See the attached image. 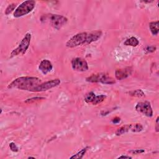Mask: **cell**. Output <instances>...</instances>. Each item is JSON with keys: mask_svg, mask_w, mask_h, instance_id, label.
Instances as JSON below:
<instances>
[{"mask_svg": "<svg viewBox=\"0 0 159 159\" xmlns=\"http://www.w3.org/2000/svg\"><path fill=\"white\" fill-rule=\"evenodd\" d=\"M41 83V80L37 77H22L18 78L8 85V88H17L21 90L34 92V89Z\"/></svg>", "mask_w": 159, "mask_h": 159, "instance_id": "obj_1", "label": "cell"}, {"mask_svg": "<svg viewBox=\"0 0 159 159\" xmlns=\"http://www.w3.org/2000/svg\"><path fill=\"white\" fill-rule=\"evenodd\" d=\"M40 19L42 22H49L52 27L57 30H60L68 21V19L63 16L52 14L43 16Z\"/></svg>", "mask_w": 159, "mask_h": 159, "instance_id": "obj_2", "label": "cell"}, {"mask_svg": "<svg viewBox=\"0 0 159 159\" xmlns=\"http://www.w3.org/2000/svg\"><path fill=\"white\" fill-rule=\"evenodd\" d=\"M31 40V34L28 33L25 35L24 38L21 40L18 47L14 49L10 54V58H13L19 55H24L28 49Z\"/></svg>", "mask_w": 159, "mask_h": 159, "instance_id": "obj_3", "label": "cell"}, {"mask_svg": "<svg viewBox=\"0 0 159 159\" xmlns=\"http://www.w3.org/2000/svg\"><path fill=\"white\" fill-rule=\"evenodd\" d=\"M35 6V1L31 0V1H26L21 3L19 6L15 9L14 13V17L20 18L30 13L34 9Z\"/></svg>", "mask_w": 159, "mask_h": 159, "instance_id": "obj_4", "label": "cell"}, {"mask_svg": "<svg viewBox=\"0 0 159 159\" xmlns=\"http://www.w3.org/2000/svg\"><path fill=\"white\" fill-rule=\"evenodd\" d=\"M86 81L90 83H102L106 84H112L116 83L113 78L104 73L92 74L91 76L86 78Z\"/></svg>", "mask_w": 159, "mask_h": 159, "instance_id": "obj_5", "label": "cell"}, {"mask_svg": "<svg viewBox=\"0 0 159 159\" xmlns=\"http://www.w3.org/2000/svg\"><path fill=\"white\" fill-rule=\"evenodd\" d=\"M87 40L88 33L87 32L78 33L67 42L66 46L69 48H73L79 45H87Z\"/></svg>", "mask_w": 159, "mask_h": 159, "instance_id": "obj_6", "label": "cell"}, {"mask_svg": "<svg viewBox=\"0 0 159 159\" xmlns=\"http://www.w3.org/2000/svg\"><path fill=\"white\" fill-rule=\"evenodd\" d=\"M71 63L73 70L77 72H86L88 70L87 62L82 58L77 57L73 59Z\"/></svg>", "mask_w": 159, "mask_h": 159, "instance_id": "obj_7", "label": "cell"}, {"mask_svg": "<svg viewBox=\"0 0 159 159\" xmlns=\"http://www.w3.org/2000/svg\"><path fill=\"white\" fill-rule=\"evenodd\" d=\"M136 110L144 114L147 117L151 118L153 116V111L150 103L149 102H147V101L139 102L136 106Z\"/></svg>", "mask_w": 159, "mask_h": 159, "instance_id": "obj_8", "label": "cell"}, {"mask_svg": "<svg viewBox=\"0 0 159 159\" xmlns=\"http://www.w3.org/2000/svg\"><path fill=\"white\" fill-rule=\"evenodd\" d=\"M60 83V80L59 79H54L43 83H40L39 86H38L34 89L33 92H45L51 88L57 87L58 85H59Z\"/></svg>", "mask_w": 159, "mask_h": 159, "instance_id": "obj_9", "label": "cell"}, {"mask_svg": "<svg viewBox=\"0 0 159 159\" xmlns=\"http://www.w3.org/2000/svg\"><path fill=\"white\" fill-rule=\"evenodd\" d=\"M132 72V68L131 67H126L124 68L116 70L115 72V77L118 80L126 79L129 77Z\"/></svg>", "mask_w": 159, "mask_h": 159, "instance_id": "obj_10", "label": "cell"}, {"mask_svg": "<svg viewBox=\"0 0 159 159\" xmlns=\"http://www.w3.org/2000/svg\"><path fill=\"white\" fill-rule=\"evenodd\" d=\"M39 69L42 72L44 75H47V73L50 72L53 69V65L51 62L48 60H43L39 66Z\"/></svg>", "mask_w": 159, "mask_h": 159, "instance_id": "obj_11", "label": "cell"}, {"mask_svg": "<svg viewBox=\"0 0 159 159\" xmlns=\"http://www.w3.org/2000/svg\"><path fill=\"white\" fill-rule=\"evenodd\" d=\"M103 33L102 31H95L88 33L87 44H89L93 42L97 41L102 36Z\"/></svg>", "mask_w": 159, "mask_h": 159, "instance_id": "obj_12", "label": "cell"}, {"mask_svg": "<svg viewBox=\"0 0 159 159\" xmlns=\"http://www.w3.org/2000/svg\"><path fill=\"white\" fill-rule=\"evenodd\" d=\"M149 28L152 34L153 35H157L159 32V22L158 21L151 22L149 23Z\"/></svg>", "mask_w": 159, "mask_h": 159, "instance_id": "obj_13", "label": "cell"}, {"mask_svg": "<svg viewBox=\"0 0 159 159\" xmlns=\"http://www.w3.org/2000/svg\"><path fill=\"white\" fill-rule=\"evenodd\" d=\"M139 41L135 37H131V38L127 39L124 42V45L127 46H132V47H136L139 45Z\"/></svg>", "mask_w": 159, "mask_h": 159, "instance_id": "obj_14", "label": "cell"}, {"mask_svg": "<svg viewBox=\"0 0 159 159\" xmlns=\"http://www.w3.org/2000/svg\"><path fill=\"white\" fill-rule=\"evenodd\" d=\"M131 127V124L123 126L122 127H121V128H119V129H117V131H116L115 132V134L117 136L123 135V134L126 133V132H128L130 130Z\"/></svg>", "mask_w": 159, "mask_h": 159, "instance_id": "obj_15", "label": "cell"}, {"mask_svg": "<svg viewBox=\"0 0 159 159\" xmlns=\"http://www.w3.org/2000/svg\"><path fill=\"white\" fill-rule=\"evenodd\" d=\"M128 94L131 97H134L137 98H142L145 97V93L141 89H137L136 90H133L128 93Z\"/></svg>", "mask_w": 159, "mask_h": 159, "instance_id": "obj_16", "label": "cell"}, {"mask_svg": "<svg viewBox=\"0 0 159 159\" xmlns=\"http://www.w3.org/2000/svg\"><path fill=\"white\" fill-rule=\"evenodd\" d=\"M88 149V147H85L81 150L80 152H77L75 155H74L70 157V158H77V159H80L83 157V156L85 154L87 150Z\"/></svg>", "mask_w": 159, "mask_h": 159, "instance_id": "obj_17", "label": "cell"}, {"mask_svg": "<svg viewBox=\"0 0 159 159\" xmlns=\"http://www.w3.org/2000/svg\"><path fill=\"white\" fill-rule=\"evenodd\" d=\"M106 98V96L104 94H101L99 95V96H96L93 100V102H92V104L93 105H97L101 103H102Z\"/></svg>", "mask_w": 159, "mask_h": 159, "instance_id": "obj_18", "label": "cell"}, {"mask_svg": "<svg viewBox=\"0 0 159 159\" xmlns=\"http://www.w3.org/2000/svg\"><path fill=\"white\" fill-rule=\"evenodd\" d=\"M95 97H96V95H95V94L93 92H89L85 95L84 101H85V102L87 103H92Z\"/></svg>", "mask_w": 159, "mask_h": 159, "instance_id": "obj_19", "label": "cell"}, {"mask_svg": "<svg viewBox=\"0 0 159 159\" xmlns=\"http://www.w3.org/2000/svg\"><path fill=\"white\" fill-rule=\"evenodd\" d=\"M130 130L134 132H140L143 130V126L141 124H131Z\"/></svg>", "mask_w": 159, "mask_h": 159, "instance_id": "obj_20", "label": "cell"}, {"mask_svg": "<svg viewBox=\"0 0 159 159\" xmlns=\"http://www.w3.org/2000/svg\"><path fill=\"white\" fill-rule=\"evenodd\" d=\"M43 99H45V98L44 97H33V98L26 99L24 102V103L26 104H32V103H34L35 102H39V101L43 100Z\"/></svg>", "mask_w": 159, "mask_h": 159, "instance_id": "obj_21", "label": "cell"}, {"mask_svg": "<svg viewBox=\"0 0 159 159\" xmlns=\"http://www.w3.org/2000/svg\"><path fill=\"white\" fill-rule=\"evenodd\" d=\"M16 7V4L14 3H11L9 5H8V6L6 8V10H5V14L6 15H8L9 14L11 13H12L13 11L14 10V9Z\"/></svg>", "mask_w": 159, "mask_h": 159, "instance_id": "obj_22", "label": "cell"}, {"mask_svg": "<svg viewBox=\"0 0 159 159\" xmlns=\"http://www.w3.org/2000/svg\"><path fill=\"white\" fill-rule=\"evenodd\" d=\"M146 54H149V53H152L156 50V47L154 46H147L146 48L144 49Z\"/></svg>", "mask_w": 159, "mask_h": 159, "instance_id": "obj_23", "label": "cell"}, {"mask_svg": "<svg viewBox=\"0 0 159 159\" xmlns=\"http://www.w3.org/2000/svg\"><path fill=\"white\" fill-rule=\"evenodd\" d=\"M9 147H10V149L11 151L14 152H18L19 149H18V147H17V146L16 145L14 142H11L9 144Z\"/></svg>", "mask_w": 159, "mask_h": 159, "instance_id": "obj_24", "label": "cell"}, {"mask_svg": "<svg viewBox=\"0 0 159 159\" xmlns=\"http://www.w3.org/2000/svg\"><path fill=\"white\" fill-rule=\"evenodd\" d=\"M145 150L143 149H138V150H131L129 151V153H131L132 154H134V155H138L141 154V153H144Z\"/></svg>", "mask_w": 159, "mask_h": 159, "instance_id": "obj_25", "label": "cell"}, {"mask_svg": "<svg viewBox=\"0 0 159 159\" xmlns=\"http://www.w3.org/2000/svg\"><path fill=\"white\" fill-rule=\"evenodd\" d=\"M120 121H121V119L119 118H118V117H116L115 118H114L113 120H112V123L113 124H118L120 123Z\"/></svg>", "mask_w": 159, "mask_h": 159, "instance_id": "obj_26", "label": "cell"}, {"mask_svg": "<svg viewBox=\"0 0 159 159\" xmlns=\"http://www.w3.org/2000/svg\"><path fill=\"white\" fill-rule=\"evenodd\" d=\"M158 121H159V118L157 117L156 119V124H155V131L157 132H159V124H158Z\"/></svg>", "mask_w": 159, "mask_h": 159, "instance_id": "obj_27", "label": "cell"}, {"mask_svg": "<svg viewBox=\"0 0 159 159\" xmlns=\"http://www.w3.org/2000/svg\"><path fill=\"white\" fill-rule=\"evenodd\" d=\"M131 158L132 157H130V156H126V155H121V156H119L118 157V158Z\"/></svg>", "mask_w": 159, "mask_h": 159, "instance_id": "obj_28", "label": "cell"}, {"mask_svg": "<svg viewBox=\"0 0 159 159\" xmlns=\"http://www.w3.org/2000/svg\"><path fill=\"white\" fill-rule=\"evenodd\" d=\"M142 2H143V3H152V2H153L152 1H142Z\"/></svg>", "mask_w": 159, "mask_h": 159, "instance_id": "obj_29", "label": "cell"}, {"mask_svg": "<svg viewBox=\"0 0 159 159\" xmlns=\"http://www.w3.org/2000/svg\"><path fill=\"white\" fill-rule=\"evenodd\" d=\"M28 158H35V157H29Z\"/></svg>", "mask_w": 159, "mask_h": 159, "instance_id": "obj_30", "label": "cell"}]
</instances>
